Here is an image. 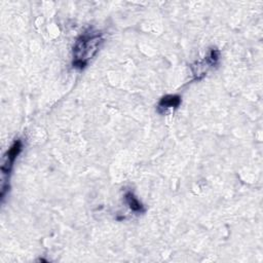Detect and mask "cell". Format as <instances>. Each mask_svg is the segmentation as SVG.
Listing matches in <instances>:
<instances>
[{
	"label": "cell",
	"instance_id": "3",
	"mask_svg": "<svg viewBox=\"0 0 263 263\" xmlns=\"http://www.w3.org/2000/svg\"><path fill=\"white\" fill-rule=\"evenodd\" d=\"M219 58H220V51L216 48L211 49L209 54L202 61L196 62L195 65H192L191 69H192V73L194 75V79H196V80L201 79L205 75V73L208 72V70L210 68H212L218 64Z\"/></svg>",
	"mask_w": 263,
	"mask_h": 263
},
{
	"label": "cell",
	"instance_id": "5",
	"mask_svg": "<svg viewBox=\"0 0 263 263\" xmlns=\"http://www.w3.org/2000/svg\"><path fill=\"white\" fill-rule=\"evenodd\" d=\"M124 199L128 208L136 213H144L145 208L144 205L139 201V199L135 196V194L132 191H126L124 194Z\"/></svg>",
	"mask_w": 263,
	"mask_h": 263
},
{
	"label": "cell",
	"instance_id": "2",
	"mask_svg": "<svg viewBox=\"0 0 263 263\" xmlns=\"http://www.w3.org/2000/svg\"><path fill=\"white\" fill-rule=\"evenodd\" d=\"M23 148V143L20 139L15 140L12 145L9 147V149L5 152L4 156H3V161L1 164V175H2V184H1V199L3 201L4 196L9 188L8 185V180H9V176L14 163V160L16 159L17 155L21 153Z\"/></svg>",
	"mask_w": 263,
	"mask_h": 263
},
{
	"label": "cell",
	"instance_id": "4",
	"mask_svg": "<svg viewBox=\"0 0 263 263\" xmlns=\"http://www.w3.org/2000/svg\"><path fill=\"white\" fill-rule=\"evenodd\" d=\"M181 104V97L178 95H166L158 102V111L164 112L168 109H176Z\"/></svg>",
	"mask_w": 263,
	"mask_h": 263
},
{
	"label": "cell",
	"instance_id": "1",
	"mask_svg": "<svg viewBox=\"0 0 263 263\" xmlns=\"http://www.w3.org/2000/svg\"><path fill=\"white\" fill-rule=\"evenodd\" d=\"M104 38L101 32L93 29L84 31L75 41L73 46V62L74 68L82 70L89 61L99 52Z\"/></svg>",
	"mask_w": 263,
	"mask_h": 263
}]
</instances>
